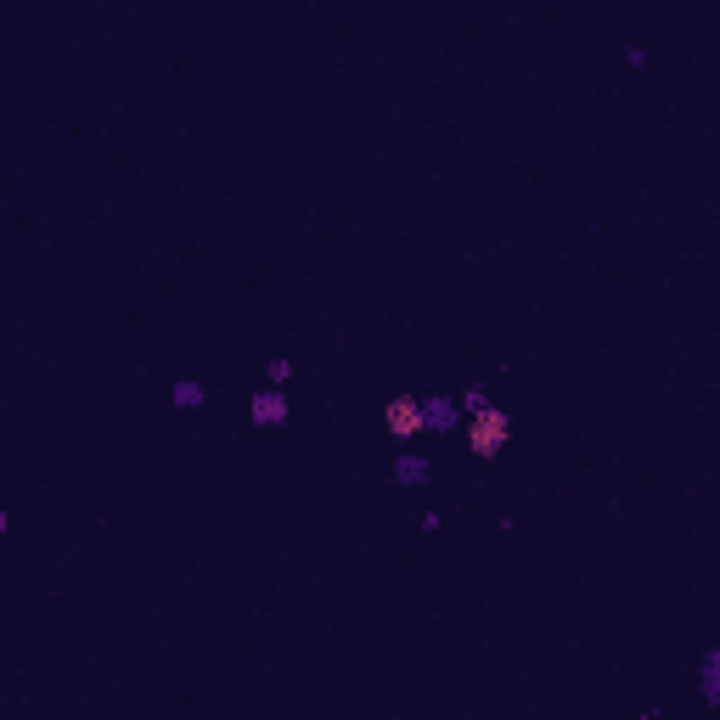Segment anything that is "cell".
<instances>
[{
  "mask_svg": "<svg viewBox=\"0 0 720 720\" xmlns=\"http://www.w3.org/2000/svg\"><path fill=\"white\" fill-rule=\"evenodd\" d=\"M507 439H512V417H507L501 406L473 411V422H468V445H473L479 462H489L496 450H507Z\"/></svg>",
  "mask_w": 720,
  "mask_h": 720,
  "instance_id": "cell-1",
  "label": "cell"
},
{
  "mask_svg": "<svg viewBox=\"0 0 720 720\" xmlns=\"http://www.w3.org/2000/svg\"><path fill=\"white\" fill-rule=\"evenodd\" d=\"M383 429L395 434L400 445H411V439L422 434V400H417V395H395V400L383 406Z\"/></svg>",
  "mask_w": 720,
  "mask_h": 720,
  "instance_id": "cell-2",
  "label": "cell"
},
{
  "mask_svg": "<svg viewBox=\"0 0 720 720\" xmlns=\"http://www.w3.org/2000/svg\"><path fill=\"white\" fill-rule=\"evenodd\" d=\"M287 417H293V406H287V395H282L276 383H265V388H259V395L248 400V422H253V429H282Z\"/></svg>",
  "mask_w": 720,
  "mask_h": 720,
  "instance_id": "cell-3",
  "label": "cell"
},
{
  "mask_svg": "<svg viewBox=\"0 0 720 720\" xmlns=\"http://www.w3.org/2000/svg\"><path fill=\"white\" fill-rule=\"evenodd\" d=\"M462 422V400L456 395H429L422 400V434H450Z\"/></svg>",
  "mask_w": 720,
  "mask_h": 720,
  "instance_id": "cell-4",
  "label": "cell"
},
{
  "mask_svg": "<svg viewBox=\"0 0 720 720\" xmlns=\"http://www.w3.org/2000/svg\"><path fill=\"white\" fill-rule=\"evenodd\" d=\"M388 473H395V484H406V489H422V484H429L434 479V462H429V456H422V450H400L395 456V468H388Z\"/></svg>",
  "mask_w": 720,
  "mask_h": 720,
  "instance_id": "cell-5",
  "label": "cell"
},
{
  "mask_svg": "<svg viewBox=\"0 0 720 720\" xmlns=\"http://www.w3.org/2000/svg\"><path fill=\"white\" fill-rule=\"evenodd\" d=\"M698 698L704 709H720V647H704L698 659Z\"/></svg>",
  "mask_w": 720,
  "mask_h": 720,
  "instance_id": "cell-6",
  "label": "cell"
},
{
  "mask_svg": "<svg viewBox=\"0 0 720 720\" xmlns=\"http://www.w3.org/2000/svg\"><path fill=\"white\" fill-rule=\"evenodd\" d=\"M170 400H175L181 411H198V406H203L209 395H203V383H198V377H181V383L170 388Z\"/></svg>",
  "mask_w": 720,
  "mask_h": 720,
  "instance_id": "cell-7",
  "label": "cell"
},
{
  "mask_svg": "<svg viewBox=\"0 0 720 720\" xmlns=\"http://www.w3.org/2000/svg\"><path fill=\"white\" fill-rule=\"evenodd\" d=\"M456 400H462V417H473V411H484V406H489V395H484L479 383H473V388H462V395H456Z\"/></svg>",
  "mask_w": 720,
  "mask_h": 720,
  "instance_id": "cell-8",
  "label": "cell"
},
{
  "mask_svg": "<svg viewBox=\"0 0 720 720\" xmlns=\"http://www.w3.org/2000/svg\"><path fill=\"white\" fill-rule=\"evenodd\" d=\"M287 377H293V360H265V383H276V388H282Z\"/></svg>",
  "mask_w": 720,
  "mask_h": 720,
  "instance_id": "cell-9",
  "label": "cell"
}]
</instances>
